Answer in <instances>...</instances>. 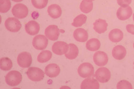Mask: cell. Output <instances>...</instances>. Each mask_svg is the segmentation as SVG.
Masks as SVG:
<instances>
[{
    "mask_svg": "<svg viewBox=\"0 0 134 89\" xmlns=\"http://www.w3.org/2000/svg\"><path fill=\"white\" fill-rule=\"evenodd\" d=\"M5 82L8 86L14 87L18 86L22 80L21 73L17 71H10L5 76Z\"/></svg>",
    "mask_w": 134,
    "mask_h": 89,
    "instance_id": "obj_1",
    "label": "cell"
},
{
    "mask_svg": "<svg viewBox=\"0 0 134 89\" xmlns=\"http://www.w3.org/2000/svg\"><path fill=\"white\" fill-rule=\"evenodd\" d=\"M77 73L81 77L90 78L94 75V68L92 65L88 62H84L80 65L77 69Z\"/></svg>",
    "mask_w": 134,
    "mask_h": 89,
    "instance_id": "obj_2",
    "label": "cell"
},
{
    "mask_svg": "<svg viewBox=\"0 0 134 89\" xmlns=\"http://www.w3.org/2000/svg\"><path fill=\"white\" fill-rule=\"evenodd\" d=\"M26 74L28 78L33 81H40L44 78V71L37 67H30L27 69Z\"/></svg>",
    "mask_w": 134,
    "mask_h": 89,
    "instance_id": "obj_3",
    "label": "cell"
},
{
    "mask_svg": "<svg viewBox=\"0 0 134 89\" xmlns=\"http://www.w3.org/2000/svg\"><path fill=\"white\" fill-rule=\"evenodd\" d=\"M12 14L17 19H23L28 14V8L23 4H17L12 8Z\"/></svg>",
    "mask_w": 134,
    "mask_h": 89,
    "instance_id": "obj_4",
    "label": "cell"
},
{
    "mask_svg": "<svg viewBox=\"0 0 134 89\" xmlns=\"http://www.w3.org/2000/svg\"><path fill=\"white\" fill-rule=\"evenodd\" d=\"M17 61L18 65L21 68H29L32 64V58L31 54L23 52L17 56Z\"/></svg>",
    "mask_w": 134,
    "mask_h": 89,
    "instance_id": "obj_5",
    "label": "cell"
},
{
    "mask_svg": "<svg viewBox=\"0 0 134 89\" xmlns=\"http://www.w3.org/2000/svg\"><path fill=\"white\" fill-rule=\"evenodd\" d=\"M94 76L99 82L104 83L110 80L111 78V73L109 69L105 67H101L96 71Z\"/></svg>",
    "mask_w": 134,
    "mask_h": 89,
    "instance_id": "obj_6",
    "label": "cell"
},
{
    "mask_svg": "<svg viewBox=\"0 0 134 89\" xmlns=\"http://www.w3.org/2000/svg\"><path fill=\"white\" fill-rule=\"evenodd\" d=\"M5 27L11 32H18L20 30L21 25L18 19L15 17H9L5 21Z\"/></svg>",
    "mask_w": 134,
    "mask_h": 89,
    "instance_id": "obj_7",
    "label": "cell"
},
{
    "mask_svg": "<svg viewBox=\"0 0 134 89\" xmlns=\"http://www.w3.org/2000/svg\"><path fill=\"white\" fill-rule=\"evenodd\" d=\"M48 43V38L42 34H39L34 37L32 41L33 46L37 50H44L47 48Z\"/></svg>",
    "mask_w": 134,
    "mask_h": 89,
    "instance_id": "obj_8",
    "label": "cell"
},
{
    "mask_svg": "<svg viewBox=\"0 0 134 89\" xmlns=\"http://www.w3.org/2000/svg\"><path fill=\"white\" fill-rule=\"evenodd\" d=\"M69 45L62 41H58L54 43L52 47L53 53L58 55H62L66 54L69 51Z\"/></svg>",
    "mask_w": 134,
    "mask_h": 89,
    "instance_id": "obj_9",
    "label": "cell"
},
{
    "mask_svg": "<svg viewBox=\"0 0 134 89\" xmlns=\"http://www.w3.org/2000/svg\"><path fill=\"white\" fill-rule=\"evenodd\" d=\"M60 30L58 26L56 25H50L47 27L45 30V34L48 39L51 40H56L58 39L60 35Z\"/></svg>",
    "mask_w": 134,
    "mask_h": 89,
    "instance_id": "obj_10",
    "label": "cell"
},
{
    "mask_svg": "<svg viewBox=\"0 0 134 89\" xmlns=\"http://www.w3.org/2000/svg\"><path fill=\"white\" fill-rule=\"evenodd\" d=\"M94 62L97 66L99 67L105 66L107 64L109 58L107 54L103 51H97L93 56Z\"/></svg>",
    "mask_w": 134,
    "mask_h": 89,
    "instance_id": "obj_11",
    "label": "cell"
},
{
    "mask_svg": "<svg viewBox=\"0 0 134 89\" xmlns=\"http://www.w3.org/2000/svg\"><path fill=\"white\" fill-rule=\"evenodd\" d=\"M40 30V25L34 20L29 21L25 25V31L30 35H36L39 33Z\"/></svg>",
    "mask_w": 134,
    "mask_h": 89,
    "instance_id": "obj_12",
    "label": "cell"
},
{
    "mask_svg": "<svg viewBox=\"0 0 134 89\" xmlns=\"http://www.w3.org/2000/svg\"><path fill=\"white\" fill-rule=\"evenodd\" d=\"M117 17L120 20H126L129 19L132 14V10L130 6L120 7L117 11Z\"/></svg>",
    "mask_w": 134,
    "mask_h": 89,
    "instance_id": "obj_13",
    "label": "cell"
},
{
    "mask_svg": "<svg viewBox=\"0 0 134 89\" xmlns=\"http://www.w3.org/2000/svg\"><path fill=\"white\" fill-rule=\"evenodd\" d=\"M60 73V67L56 64H48L45 68V74L50 78L56 77L59 75Z\"/></svg>",
    "mask_w": 134,
    "mask_h": 89,
    "instance_id": "obj_14",
    "label": "cell"
},
{
    "mask_svg": "<svg viewBox=\"0 0 134 89\" xmlns=\"http://www.w3.org/2000/svg\"><path fill=\"white\" fill-rule=\"evenodd\" d=\"M100 84L98 81L94 79H86L82 82L81 88L82 89H98Z\"/></svg>",
    "mask_w": 134,
    "mask_h": 89,
    "instance_id": "obj_15",
    "label": "cell"
},
{
    "mask_svg": "<svg viewBox=\"0 0 134 89\" xmlns=\"http://www.w3.org/2000/svg\"><path fill=\"white\" fill-rule=\"evenodd\" d=\"M73 38L79 42H85L88 38V32L85 29L78 28L73 32Z\"/></svg>",
    "mask_w": 134,
    "mask_h": 89,
    "instance_id": "obj_16",
    "label": "cell"
},
{
    "mask_svg": "<svg viewBox=\"0 0 134 89\" xmlns=\"http://www.w3.org/2000/svg\"><path fill=\"white\" fill-rule=\"evenodd\" d=\"M126 55V50L122 45H118L112 50V55L117 60H122Z\"/></svg>",
    "mask_w": 134,
    "mask_h": 89,
    "instance_id": "obj_17",
    "label": "cell"
},
{
    "mask_svg": "<svg viewBox=\"0 0 134 89\" xmlns=\"http://www.w3.org/2000/svg\"><path fill=\"white\" fill-rule=\"evenodd\" d=\"M108 25L105 20L97 19L94 23V29L98 33H103L107 29Z\"/></svg>",
    "mask_w": 134,
    "mask_h": 89,
    "instance_id": "obj_18",
    "label": "cell"
},
{
    "mask_svg": "<svg viewBox=\"0 0 134 89\" xmlns=\"http://www.w3.org/2000/svg\"><path fill=\"white\" fill-rule=\"evenodd\" d=\"M48 13L53 19H57L61 16L62 13V8L57 4H52L48 8Z\"/></svg>",
    "mask_w": 134,
    "mask_h": 89,
    "instance_id": "obj_19",
    "label": "cell"
},
{
    "mask_svg": "<svg viewBox=\"0 0 134 89\" xmlns=\"http://www.w3.org/2000/svg\"><path fill=\"white\" fill-rule=\"evenodd\" d=\"M109 39L113 42L118 43L122 40L124 33L120 29H115L110 31L109 34Z\"/></svg>",
    "mask_w": 134,
    "mask_h": 89,
    "instance_id": "obj_20",
    "label": "cell"
},
{
    "mask_svg": "<svg viewBox=\"0 0 134 89\" xmlns=\"http://www.w3.org/2000/svg\"><path fill=\"white\" fill-rule=\"evenodd\" d=\"M69 49L65 54V56L66 58L69 60H74L76 58L79 54V49L76 45H75L73 43H70L69 45Z\"/></svg>",
    "mask_w": 134,
    "mask_h": 89,
    "instance_id": "obj_21",
    "label": "cell"
},
{
    "mask_svg": "<svg viewBox=\"0 0 134 89\" xmlns=\"http://www.w3.org/2000/svg\"><path fill=\"white\" fill-rule=\"evenodd\" d=\"M101 43L100 40L97 39H91L86 42V48L90 51H97L100 49Z\"/></svg>",
    "mask_w": 134,
    "mask_h": 89,
    "instance_id": "obj_22",
    "label": "cell"
},
{
    "mask_svg": "<svg viewBox=\"0 0 134 89\" xmlns=\"http://www.w3.org/2000/svg\"><path fill=\"white\" fill-rule=\"evenodd\" d=\"M93 8V3L91 0H82L80 5V9L84 13H89Z\"/></svg>",
    "mask_w": 134,
    "mask_h": 89,
    "instance_id": "obj_23",
    "label": "cell"
},
{
    "mask_svg": "<svg viewBox=\"0 0 134 89\" xmlns=\"http://www.w3.org/2000/svg\"><path fill=\"white\" fill-rule=\"evenodd\" d=\"M13 67V63L10 58L3 57L0 60V68L3 71H9Z\"/></svg>",
    "mask_w": 134,
    "mask_h": 89,
    "instance_id": "obj_24",
    "label": "cell"
},
{
    "mask_svg": "<svg viewBox=\"0 0 134 89\" xmlns=\"http://www.w3.org/2000/svg\"><path fill=\"white\" fill-rule=\"evenodd\" d=\"M52 57V53L49 51H42L39 54L37 58V60L40 63H45L48 62L51 60Z\"/></svg>",
    "mask_w": 134,
    "mask_h": 89,
    "instance_id": "obj_25",
    "label": "cell"
},
{
    "mask_svg": "<svg viewBox=\"0 0 134 89\" xmlns=\"http://www.w3.org/2000/svg\"><path fill=\"white\" fill-rule=\"evenodd\" d=\"M86 20H87V17L85 15L79 14L74 19L72 25L76 27H81L86 23Z\"/></svg>",
    "mask_w": 134,
    "mask_h": 89,
    "instance_id": "obj_26",
    "label": "cell"
},
{
    "mask_svg": "<svg viewBox=\"0 0 134 89\" xmlns=\"http://www.w3.org/2000/svg\"><path fill=\"white\" fill-rule=\"evenodd\" d=\"M0 12L1 13H5L10 10V0H0Z\"/></svg>",
    "mask_w": 134,
    "mask_h": 89,
    "instance_id": "obj_27",
    "label": "cell"
},
{
    "mask_svg": "<svg viewBox=\"0 0 134 89\" xmlns=\"http://www.w3.org/2000/svg\"><path fill=\"white\" fill-rule=\"evenodd\" d=\"M32 5L38 9H42L46 7L48 0H31Z\"/></svg>",
    "mask_w": 134,
    "mask_h": 89,
    "instance_id": "obj_28",
    "label": "cell"
},
{
    "mask_svg": "<svg viewBox=\"0 0 134 89\" xmlns=\"http://www.w3.org/2000/svg\"><path fill=\"white\" fill-rule=\"evenodd\" d=\"M117 88L118 89H132V84L129 81L126 80H122L118 82L117 84Z\"/></svg>",
    "mask_w": 134,
    "mask_h": 89,
    "instance_id": "obj_29",
    "label": "cell"
},
{
    "mask_svg": "<svg viewBox=\"0 0 134 89\" xmlns=\"http://www.w3.org/2000/svg\"><path fill=\"white\" fill-rule=\"evenodd\" d=\"M118 4L122 7H126L129 6L131 3L132 0H117Z\"/></svg>",
    "mask_w": 134,
    "mask_h": 89,
    "instance_id": "obj_30",
    "label": "cell"
},
{
    "mask_svg": "<svg viewBox=\"0 0 134 89\" xmlns=\"http://www.w3.org/2000/svg\"><path fill=\"white\" fill-rule=\"evenodd\" d=\"M126 29L127 31L129 32V33L134 35V25H127L126 27Z\"/></svg>",
    "mask_w": 134,
    "mask_h": 89,
    "instance_id": "obj_31",
    "label": "cell"
},
{
    "mask_svg": "<svg viewBox=\"0 0 134 89\" xmlns=\"http://www.w3.org/2000/svg\"><path fill=\"white\" fill-rule=\"evenodd\" d=\"M13 1H14V2H17V3H18V2H21L23 0H12Z\"/></svg>",
    "mask_w": 134,
    "mask_h": 89,
    "instance_id": "obj_32",
    "label": "cell"
},
{
    "mask_svg": "<svg viewBox=\"0 0 134 89\" xmlns=\"http://www.w3.org/2000/svg\"><path fill=\"white\" fill-rule=\"evenodd\" d=\"M133 21H134V14H133Z\"/></svg>",
    "mask_w": 134,
    "mask_h": 89,
    "instance_id": "obj_33",
    "label": "cell"
},
{
    "mask_svg": "<svg viewBox=\"0 0 134 89\" xmlns=\"http://www.w3.org/2000/svg\"><path fill=\"white\" fill-rule=\"evenodd\" d=\"M133 48H134V43H133Z\"/></svg>",
    "mask_w": 134,
    "mask_h": 89,
    "instance_id": "obj_34",
    "label": "cell"
},
{
    "mask_svg": "<svg viewBox=\"0 0 134 89\" xmlns=\"http://www.w3.org/2000/svg\"><path fill=\"white\" fill-rule=\"evenodd\" d=\"M91 1H94V0H91Z\"/></svg>",
    "mask_w": 134,
    "mask_h": 89,
    "instance_id": "obj_35",
    "label": "cell"
},
{
    "mask_svg": "<svg viewBox=\"0 0 134 89\" xmlns=\"http://www.w3.org/2000/svg\"><path fill=\"white\" fill-rule=\"evenodd\" d=\"M133 65H134V62H133ZM133 68H134V67H133Z\"/></svg>",
    "mask_w": 134,
    "mask_h": 89,
    "instance_id": "obj_36",
    "label": "cell"
}]
</instances>
